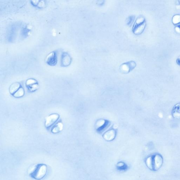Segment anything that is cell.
Returning a JSON list of instances; mask_svg holds the SVG:
<instances>
[{
	"mask_svg": "<svg viewBox=\"0 0 180 180\" xmlns=\"http://www.w3.org/2000/svg\"><path fill=\"white\" fill-rule=\"evenodd\" d=\"M63 125L62 123H59L54 127L52 130V132L53 133H58L62 130Z\"/></svg>",
	"mask_w": 180,
	"mask_h": 180,
	"instance_id": "obj_8",
	"label": "cell"
},
{
	"mask_svg": "<svg viewBox=\"0 0 180 180\" xmlns=\"http://www.w3.org/2000/svg\"><path fill=\"white\" fill-rule=\"evenodd\" d=\"M46 63L51 66H54L57 63V56L55 52H52L48 55L46 59Z\"/></svg>",
	"mask_w": 180,
	"mask_h": 180,
	"instance_id": "obj_4",
	"label": "cell"
},
{
	"mask_svg": "<svg viewBox=\"0 0 180 180\" xmlns=\"http://www.w3.org/2000/svg\"><path fill=\"white\" fill-rule=\"evenodd\" d=\"M177 64L180 65V56L177 59Z\"/></svg>",
	"mask_w": 180,
	"mask_h": 180,
	"instance_id": "obj_11",
	"label": "cell"
},
{
	"mask_svg": "<svg viewBox=\"0 0 180 180\" xmlns=\"http://www.w3.org/2000/svg\"><path fill=\"white\" fill-rule=\"evenodd\" d=\"M24 94V90L21 87L13 95L14 97L18 98V97H20L23 96Z\"/></svg>",
	"mask_w": 180,
	"mask_h": 180,
	"instance_id": "obj_9",
	"label": "cell"
},
{
	"mask_svg": "<svg viewBox=\"0 0 180 180\" xmlns=\"http://www.w3.org/2000/svg\"><path fill=\"white\" fill-rule=\"evenodd\" d=\"M173 22L174 24L179 23L180 22V16L177 15L174 16L173 18Z\"/></svg>",
	"mask_w": 180,
	"mask_h": 180,
	"instance_id": "obj_10",
	"label": "cell"
},
{
	"mask_svg": "<svg viewBox=\"0 0 180 180\" xmlns=\"http://www.w3.org/2000/svg\"><path fill=\"white\" fill-rule=\"evenodd\" d=\"M71 58L70 55L66 52L62 54V65L64 67H67L70 65L71 62Z\"/></svg>",
	"mask_w": 180,
	"mask_h": 180,
	"instance_id": "obj_5",
	"label": "cell"
},
{
	"mask_svg": "<svg viewBox=\"0 0 180 180\" xmlns=\"http://www.w3.org/2000/svg\"><path fill=\"white\" fill-rule=\"evenodd\" d=\"M21 87L19 83H15L11 85L10 88V92L11 94L13 95Z\"/></svg>",
	"mask_w": 180,
	"mask_h": 180,
	"instance_id": "obj_7",
	"label": "cell"
},
{
	"mask_svg": "<svg viewBox=\"0 0 180 180\" xmlns=\"http://www.w3.org/2000/svg\"><path fill=\"white\" fill-rule=\"evenodd\" d=\"M163 159L162 155L159 154L151 155L146 159V163L148 168L151 170L157 171L162 166Z\"/></svg>",
	"mask_w": 180,
	"mask_h": 180,
	"instance_id": "obj_1",
	"label": "cell"
},
{
	"mask_svg": "<svg viewBox=\"0 0 180 180\" xmlns=\"http://www.w3.org/2000/svg\"><path fill=\"white\" fill-rule=\"evenodd\" d=\"M172 116L176 119L180 118V103H178L174 106L172 109Z\"/></svg>",
	"mask_w": 180,
	"mask_h": 180,
	"instance_id": "obj_6",
	"label": "cell"
},
{
	"mask_svg": "<svg viewBox=\"0 0 180 180\" xmlns=\"http://www.w3.org/2000/svg\"><path fill=\"white\" fill-rule=\"evenodd\" d=\"M59 118L60 115L58 114L54 113L51 114L46 118L45 122V126L46 128H49L58 120Z\"/></svg>",
	"mask_w": 180,
	"mask_h": 180,
	"instance_id": "obj_3",
	"label": "cell"
},
{
	"mask_svg": "<svg viewBox=\"0 0 180 180\" xmlns=\"http://www.w3.org/2000/svg\"><path fill=\"white\" fill-rule=\"evenodd\" d=\"M47 171V166L44 164L37 165L33 171L30 174L31 177L36 179L40 180L46 175Z\"/></svg>",
	"mask_w": 180,
	"mask_h": 180,
	"instance_id": "obj_2",
	"label": "cell"
}]
</instances>
